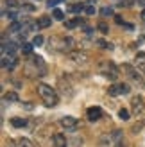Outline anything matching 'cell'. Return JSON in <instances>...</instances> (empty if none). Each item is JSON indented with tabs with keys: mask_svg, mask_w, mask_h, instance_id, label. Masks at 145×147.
I'll list each match as a JSON object with an SVG mask.
<instances>
[{
	"mask_svg": "<svg viewBox=\"0 0 145 147\" xmlns=\"http://www.w3.org/2000/svg\"><path fill=\"white\" fill-rule=\"evenodd\" d=\"M68 57L74 63H77V65H86V63H88V59H90L88 54L83 52V50H72V52L68 54Z\"/></svg>",
	"mask_w": 145,
	"mask_h": 147,
	"instance_id": "3",
	"label": "cell"
},
{
	"mask_svg": "<svg viewBox=\"0 0 145 147\" xmlns=\"http://www.w3.org/2000/svg\"><path fill=\"white\" fill-rule=\"evenodd\" d=\"M32 45L34 47H40V45H43V38L38 34V36H34V40H32Z\"/></svg>",
	"mask_w": 145,
	"mask_h": 147,
	"instance_id": "20",
	"label": "cell"
},
{
	"mask_svg": "<svg viewBox=\"0 0 145 147\" xmlns=\"http://www.w3.org/2000/svg\"><path fill=\"white\" fill-rule=\"evenodd\" d=\"M95 43H97V45H99V47H104V49H109V50H111V49H113V47H111V45H107V43H106V41H104V40H97V41H95Z\"/></svg>",
	"mask_w": 145,
	"mask_h": 147,
	"instance_id": "23",
	"label": "cell"
},
{
	"mask_svg": "<svg viewBox=\"0 0 145 147\" xmlns=\"http://www.w3.org/2000/svg\"><path fill=\"white\" fill-rule=\"evenodd\" d=\"M131 106H133V111L138 115V113H142V111H143L145 102H143V99L140 97V95H136V97H133V99H131Z\"/></svg>",
	"mask_w": 145,
	"mask_h": 147,
	"instance_id": "4",
	"label": "cell"
},
{
	"mask_svg": "<svg viewBox=\"0 0 145 147\" xmlns=\"http://www.w3.org/2000/svg\"><path fill=\"white\" fill-rule=\"evenodd\" d=\"M118 117H120L122 120H127V119H129V111H127V109H120V111H118Z\"/></svg>",
	"mask_w": 145,
	"mask_h": 147,
	"instance_id": "22",
	"label": "cell"
},
{
	"mask_svg": "<svg viewBox=\"0 0 145 147\" xmlns=\"http://www.w3.org/2000/svg\"><path fill=\"white\" fill-rule=\"evenodd\" d=\"M100 13H102L104 16H111V14H113V9H111V7H104V9L100 11Z\"/></svg>",
	"mask_w": 145,
	"mask_h": 147,
	"instance_id": "25",
	"label": "cell"
},
{
	"mask_svg": "<svg viewBox=\"0 0 145 147\" xmlns=\"http://www.w3.org/2000/svg\"><path fill=\"white\" fill-rule=\"evenodd\" d=\"M77 25H81V18H74V20H68V22H64V27L66 29H74Z\"/></svg>",
	"mask_w": 145,
	"mask_h": 147,
	"instance_id": "13",
	"label": "cell"
},
{
	"mask_svg": "<svg viewBox=\"0 0 145 147\" xmlns=\"http://www.w3.org/2000/svg\"><path fill=\"white\" fill-rule=\"evenodd\" d=\"M117 147H126V145H124V144H118V145H117Z\"/></svg>",
	"mask_w": 145,
	"mask_h": 147,
	"instance_id": "34",
	"label": "cell"
},
{
	"mask_svg": "<svg viewBox=\"0 0 145 147\" xmlns=\"http://www.w3.org/2000/svg\"><path fill=\"white\" fill-rule=\"evenodd\" d=\"M120 135H122L120 131H115V133H113V138H115V140H118V138H120Z\"/></svg>",
	"mask_w": 145,
	"mask_h": 147,
	"instance_id": "29",
	"label": "cell"
},
{
	"mask_svg": "<svg viewBox=\"0 0 145 147\" xmlns=\"http://www.w3.org/2000/svg\"><path fill=\"white\" fill-rule=\"evenodd\" d=\"M57 2H61V0H48V2H47V5H48V7H52V5H56Z\"/></svg>",
	"mask_w": 145,
	"mask_h": 147,
	"instance_id": "28",
	"label": "cell"
},
{
	"mask_svg": "<svg viewBox=\"0 0 145 147\" xmlns=\"http://www.w3.org/2000/svg\"><path fill=\"white\" fill-rule=\"evenodd\" d=\"M52 144H54V147H66V136L61 133H56L52 136Z\"/></svg>",
	"mask_w": 145,
	"mask_h": 147,
	"instance_id": "8",
	"label": "cell"
},
{
	"mask_svg": "<svg viewBox=\"0 0 145 147\" xmlns=\"http://www.w3.org/2000/svg\"><path fill=\"white\" fill-rule=\"evenodd\" d=\"M109 95H120L122 92H120V84H115V86H109Z\"/></svg>",
	"mask_w": 145,
	"mask_h": 147,
	"instance_id": "17",
	"label": "cell"
},
{
	"mask_svg": "<svg viewBox=\"0 0 145 147\" xmlns=\"http://www.w3.org/2000/svg\"><path fill=\"white\" fill-rule=\"evenodd\" d=\"M38 93H40V97L41 100L45 102V106L48 108H54L57 104V100H59V97H57V92L54 90L52 86H48V84H38Z\"/></svg>",
	"mask_w": 145,
	"mask_h": 147,
	"instance_id": "1",
	"label": "cell"
},
{
	"mask_svg": "<svg viewBox=\"0 0 145 147\" xmlns=\"http://www.w3.org/2000/svg\"><path fill=\"white\" fill-rule=\"evenodd\" d=\"M52 16H54L56 20H63L64 14H63V11H59V9H54V11H52Z\"/></svg>",
	"mask_w": 145,
	"mask_h": 147,
	"instance_id": "19",
	"label": "cell"
},
{
	"mask_svg": "<svg viewBox=\"0 0 145 147\" xmlns=\"http://www.w3.org/2000/svg\"><path fill=\"white\" fill-rule=\"evenodd\" d=\"M16 147H34V144L29 140V138H20L16 142Z\"/></svg>",
	"mask_w": 145,
	"mask_h": 147,
	"instance_id": "14",
	"label": "cell"
},
{
	"mask_svg": "<svg viewBox=\"0 0 145 147\" xmlns=\"http://www.w3.org/2000/svg\"><path fill=\"white\" fill-rule=\"evenodd\" d=\"M122 68H124V72H126V74H127V76L131 77L133 81H138V83L142 81V76H140V72H136V70L131 67V65H124Z\"/></svg>",
	"mask_w": 145,
	"mask_h": 147,
	"instance_id": "6",
	"label": "cell"
},
{
	"mask_svg": "<svg viewBox=\"0 0 145 147\" xmlns=\"http://www.w3.org/2000/svg\"><path fill=\"white\" fill-rule=\"evenodd\" d=\"M68 9H70L72 13H79V11H83V9H86V5H84V4H74V5H70Z\"/></svg>",
	"mask_w": 145,
	"mask_h": 147,
	"instance_id": "16",
	"label": "cell"
},
{
	"mask_svg": "<svg viewBox=\"0 0 145 147\" xmlns=\"http://www.w3.org/2000/svg\"><path fill=\"white\" fill-rule=\"evenodd\" d=\"M86 13H88V14H95V7H93V5H86Z\"/></svg>",
	"mask_w": 145,
	"mask_h": 147,
	"instance_id": "27",
	"label": "cell"
},
{
	"mask_svg": "<svg viewBox=\"0 0 145 147\" xmlns=\"http://www.w3.org/2000/svg\"><path fill=\"white\" fill-rule=\"evenodd\" d=\"M100 117H102V109H100L99 106H95V108H90V109H88V119H90L91 122L99 120Z\"/></svg>",
	"mask_w": 145,
	"mask_h": 147,
	"instance_id": "9",
	"label": "cell"
},
{
	"mask_svg": "<svg viewBox=\"0 0 145 147\" xmlns=\"http://www.w3.org/2000/svg\"><path fill=\"white\" fill-rule=\"evenodd\" d=\"M59 88H61V90H63V93L64 95H72V88H70V84L68 83H64V79H59Z\"/></svg>",
	"mask_w": 145,
	"mask_h": 147,
	"instance_id": "12",
	"label": "cell"
},
{
	"mask_svg": "<svg viewBox=\"0 0 145 147\" xmlns=\"http://www.w3.org/2000/svg\"><path fill=\"white\" fill-rule=\"evenodd\" d=\"M5 100H18V95L14 92H9V93H5Z\"/></svg>",
	"mask_w": 145,
	"mask_h": 147,
	"instance_id": "21",
	"label": "cell"
},
{
	"mask_svg": "<svg viewBox=\"0 0 145 147\" xmlns=\"http://www.w3.org/2000/svg\"><path fill=\"white\" fill-rule=\"evenodd\" d=\"M59 124L64 129H75L77 127V119H74V117H63L59 120Z\"/></svg>",
	"mask_w": 145,
	"mask_h": 147,
	"instance_id": "5",
	"label": "cell"
},
{
	"mask_svg": "<svg viewBox=\"0 0 145 147\" xmlns=\"http://www.w3.org/2000/svg\"><path fill=\"white\" fill-rule=\"evenodd\" d=\"M36 24H38V29H47V27H50V24H52V20H50L48 16H41L38 22H36Z\"/></svg>",
	"mask_w": 145,
	"mask_h": 147,
	"instance_id": "10",
	"label": "cell"
},
{
	"mask_svg": "<svg viewBox=\"0 0 145 147\" xmlns=\"http://www.w3.org/2000/svg\"><path fill=\"white\" fill-rule=\"evenodd\" d=\"M11 124H13L14 127H25L27 126V120L20 119V117H14V119H11Z\"/></svg>",
	"mask_w": 145,
	"mask_h": 147,
	"instance_id": "11",
	"label": "cell"
},
{
	"mask_svg": "<svg viewBox=\"0 0 145 147\" xmlns=\"http://www.w3.org/2000/svg\"><path fill=\"white\" fill-rule=\"evenodd\" d=\"M138 5H143L145 7V0H138Z\"/></svg>",
	"mask_w": 145,
	"mask_h": 147,
	"instance_id": "31",
	"label": "cell"
},
{
	"mask_svg": "<svg viewBox=\"0 0 145 147\" xmlns=\"http://www.w3.org/2000/svg\"><path fill=\"white\" fill-rule=\"evenodd\" d=\"M115 20H117V24H118V25H122V24H124V22H122V18H120V16H115Z\"/></svg>",
	"mask_w": 145,
	"mask_h": 147,
	"instance_id": "30",
	"label": "cell"
},
{
	"mask_svg": "<svg viewBox=\"0 0 145 147\" xmlns=\"http://www.w3.org/2000/svg\"><path fill=\"white\" fill-rule=\"evenodd\" d=\"M142 18H143V20H145V9H143V11H142Z\"/></svg>",
	"mask_w": 145,
	"mask_h": 147,
	"instance_id": "33",
	"label": "cell"
},
{
	"mask_svg": "<svg viewBox=\"0 0 145 147\" xmlns=\"http://www.w3.org/2000/svg\"><path fill=\"white\" fill-rule=\"evenodd\" d=\"M91 4H97V0H88V5H91Z\"/></svg>",
	"mask_w": 145,
	"mask_h": 147,
	"instance_id": "32",
	"label": "cell"
},
{
	"mask_svg": "<svg viewBox=\"0 0 145 147\" xmlns=\"http://www.w3.org/2000/svg\"><path fill=\"white\" fill-rule=\"evenodd\" d=\"M99 29H100V32H104V34H107V25L104 24V22H100V24H99Z\"/></svg>",
	"mask_w": 145,
	"mask_h": 147,
	"instance_id": "26",
	"label": "cell"
},
{
	"mask_svg": "<svg viewBox=\"0 0 145 147\" xmlns=\"http://www.w3.org/2000/svg\"><path fill=\"white\" fill-rule=\"evenodd\" d=\"M134 67L140 72H145V52H138L134 57Z\"/></svg>",
	"mask_w": 145,
	"mask_h": 147,
	"instance_id": "7",
	"label": "cell"
},
{
	"mask_svg": "<svg viewBox=\"0 0 145 147\" xmlns=\"http://www.w3.org/2000/svg\"><path fill=\"white\" fill-rule=\"evenodd\" d=\"M4 5H5V7H7L9 11H16V7H18V2H16V0H5V2H4Z\"/></svg>",
	"mask_w": 145,
	"mask_h": 147,
	"instance_id": "15",
	"label": "cell"
},
{
	"mask_svg": "<svg viewBox=\"0 0 145 147\" xmlns=\"http://www.w3.org/2000/svg\"><path fill=\"white\" fill-rule=\"evenodd\" d=\"M99 70L104 74V76L107 79H111V81H117V76H118V70L117 67H115V63L113 61H102L99 65Z\"/></svg>",
	"mask_w": 145,
	"mask_h": 147,
	"instance_id": "2",
	"label": "cell"
},
{
	"mask_svg": "<svg viewBox=\"0 0 145 147\" xmlns=\"http://www.w3.org/2000/svg\"><path fill=\"white\" fill-rule=\"evenodd\" d=\"M32 47H34L32 43H23V45H21V50H23L25 54H31L32 52Z\"/></svg>",
	"mask_w": 145,
	"mask_h": 147,
	"instance_id": "18",
	"label": "cell"
},
{
	"mask_svg": "<svg viewBox=\"0 0 145 147\" xmlns=\"http://www.w3.org/2000/svg\"><path fill=\"white\" fill-rule=\"evenodd\" d=\"M120 92L124 93V95H126V93H129V84H126V83H120Z\"/></svg>",
	"mask_w": 145,
	"mask_h": 147,
	"instance_id": "24",
	"label": "cell"
}]
</instances>
